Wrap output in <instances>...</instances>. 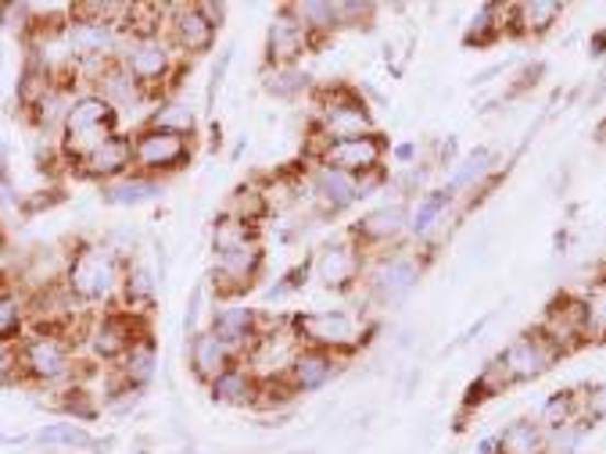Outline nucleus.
Returning <instances> with one entry per match:
<instances>
[{
    "mask_svg": "<svg viewBox=\"0 0 606 454\" xmlns=\"http://www.w3.org/2000/svg\"><path fill=\"white\" fill-rule=\"evenodd\" d=\"M126 261L130 258H123L104 240L83 243L79 251L69 254L61 286L69 291L76 305H108V300H119V291H123Z\"/></svg>",
    "mask_w": 606,
    "mask_h": 454,
    "instance_id": "obj_1",
    "label": "nucleus"
},
{
    "mask_svg": "<svg viewBox=\"0 0 606 454\" xmlns=\"http://www.w3.org/2000/svg\"><path fill=\"white\" fill-rule=\"evenodd\" d=\"M126 72L137 79V87L158 104L161 98L177 93V76H180V54L172 50L166 33H144V36H123V47H119V58Z\"/></svg>",
    "mask_w": 606,
    "mask_h": 454,
    "instance_id": "obj_2",
    "label": "nucleus"
},
{
    "mask_svg": "<svg viewBox=\"0 0 606 454\" xmlns=\"http://www.w3.org/2000/svg\"><path fill=\"white\" fill-rule=\"evenodd\" d=\"M313 144H334V140H348V136H367L373 129V115L370 104L362 101V93L356 87H319L316 90V112H313Z\"/></svg>",
    "mask_w": 606,
    "mask_h": 454,
    "instance_id": "obj_3",
    "label": "nucleus"
},
{
    "mask_svg": "<svg viewBox=\"0 0 606 454\" xmlns=\"http://www.w3.org/2000/svg\"><path fill=\"white\" fill-rule=\"evenodd\" d=\"M76 376V340L54 329H30L19 340V383L58 387Z\"/></svg>",
    "mask_w": 606,
    "mask_h": 454,
    "instance_id": "obj_4",
    "label": "nucleus"
},
{
    "mask_svg": "<svg viewBox=\"0 0 606 454\" xmlns=\"http://www.w3.org/2000/svg\"><path fill=\"white\" fill-rule=\"evenodd\" d=\"M420 280H424V258L413 254L409 247H392V251H377L367 258V272H362L359 286L367 291L370 305L395 308L416 291Z\"/></svg>",
    "mask_w": 606,
    "mask_h": 454,
    "instance_id": "obj_5",
    "label": "nucleus"
},
{
    "mask_svg": "<svg viewBox=\"0 0 606 454\" xmlns=\"http://www.w3.org/2000/svg\"><path fill=\"white\" fill-rule=\"evenodd\" d=\"M119 133V112L104 98H98L93 90L76 93V101L65 115V126L58 136L61 158L76 164L79 158H87L93 147H101L108 136Z\"/></svg>",
    "mask_w": 606,
    "mask_h": 454,
    "instance_id": "obj_6",
    "label": "nucleus"
},
{
    "mask_svg": "<svg viewBox=\"0 0 606 454\" xmlns=\"http://www.w3.org/2000/svg\"><path fill=\"white\" fill-rule=\"evenodd\" d=\"M381 183H384V172L359 179V175H348L338 169H327V164L305 161V172L299 179V194L313 204L319 215H341L352 208V204L367 201Z\"/></svg>",
    "mask_w": 606,
    "mask_h": 454,
    "instance_id": "obj_7",
    "label": "nucleus"
},
{
    "mask_svg": "<svg viewBox=\"0 0 606 454\" xmlns=\"http://www.w3.org/2000/svg\"><path fill=\"white\" fill-rule=\"evenodd\" d=\"M294 329H299L302 348H319L330 354H352L367 343L370 326L359 319L356 311L345 308H327V311H305V315H291Z\"/></svg>",
    "mask_w": 606,
    "mask_h": 454,
    "instance_id": "obj_8",
    "label": "nucleus"
},
{
    "mask_svg": "<svg viewBox=\"0 0 606 454\" xmlns=\"http://www.w3.org/2000/svg\"><path fill=\"white\" fill-rule=\"evenodd\" d=\"M133 140V172L166 179L172 172H180L194 158V136L158 129V126H141L137 133H130Z\"/></svg>",
    "mask_w": 606,
    "mask_h": 454,
    "instance_id": "obj_9",
    "label": "nucleus"
},
{
    "mask_svg": "<svg viewBox=\"0 0 606 454\" xmlns=\"http://www.w3.org/2000/svg\"><path fill=\"white\" fill-rule=\"evenodd\" d=\"M262 265H266V251H262L259 237H248L240 243L220 247V251H215V269H212L215 297H220V300L245 297L255 286V280L262 276Z\"/></svg>",
    "mask_w": 606,
    "mask_h": 454,
    "instance_id": "obj_10",
    "label": "nucleus"
},
{
    "mask_svg": "<svg viewBox=\"0 0 606 454\" xmlns=\"http://www.w3.org/2000/svg\"><path fill=\"white\" fill-rule=\"evenodd\" d=\"M302 351V340H299V329H294L291 319H266L262 333L255 337V343L245 351V362L255 376H259V383L266 379H284L288 368L294 362V354Z\"/></svg>",
    "mask_w": 606,
    "mask_h": 454,
    "instance_id": "obj_11",
    "label": "nucleus"
},
{
    "mask_svg": "<svg viewBox=\"0 0 606 454\" xmlns=\"http://www.w3.org/2000/svg\"><path fill=\"white\" fill-rule=\"evenodd\" d=\"M308 161L327 164V169H338L348 175H373L384 172V158H388V140L381 133H367V136H348V140H334V144H319L305 150Z\"/></svg>",
    "mask_w": 606,
    "mask_h": 454,
    "instance_id": "obj_12",
    "label": "nucleus"
},
{
    "mask_svg": "<svg viewBox=\"0 0 606 454\" xmlns=\"http://www.w3.org/2000/svg\"><path fill=\"white\" fill-rule=\"evenodd\" d=\"M367 251L352 240V232H345L341 240H327L313 258V276L319 286H327L334 294H352L359 291L362 272H367Z\"/></svg>",
    "mask_w": 606,
    "mask_h": 454,
    "instance_id": "obj_13",
    "label": "nucleus"
},
{
    "mask_svg": "<svg viewBox=\"0 0 606 454\" xmlns=\"http://www.w3.org/2000/svg\"><path fill=\"white\" fill-rule=\"evenodd\" d=\"M144 333H152L144 322V315H133L126 308H112V311L98 315V319L83 329V340L98 362L119 365V357H123Z\"/></svg>",
    "mask_w": 606,
    "mask_h": 454,
    "instance_id": "obj_14",
    "label": "nucleus"
},
{
    "mask_svg": "<svg viewBox=\"0 0 606 454\" xmlns=\"http://www.w3.org/2000/svg\"><path fill=\"white\" fill-rule=\"evenodd\" d=\"M560 354H571L588 343V326H585V305L582 297L574 294H560L549 300V308L542 315V322L535 326Z\"/></svg>",
    "mask_w": 606,
    "mask_h": 454,
    "instance_id": "obj_15",
    "label": "nucleus"
},
{
    "mask_svg": "<svg viewBox=\"0 0 606 454\" xmlns=\"http://www.w3.org/2000/svg\"><path fill=\"white\" fill-rule=\"evenodd\" d=\"M215 22L205 15L201 4H172L166 11V39L180 58H194V54H205L215 47Z\"/></svg>",
    "mask_w": 606,
    "mask_h": 454,
    "instance_id": "obj_16",
    "label": "nucleus"
},
{
    "mask_svg": "<svg viewBox=\"0 0 606 454\" xmlns=\"http://www.w3.org/2000/svg\"><path fill=\"white\" fill-rule=\"evenodd\" d=\"M348 232L367 254L392 251V247H402V240L409 237V212L402 204H381V208L362 215Z\"/></svg>",
    "mask_w": 606,
    "mask_h": 454,
    "instance_id": "obj_17",
    "label": "nucleus"
},
{
    "mask_svg": "<svg viewBox=\"0 0 606 454\" xmlns=\"http://www.w3.org/2000/svg\"><path fill=\"white\" fill-rule=\"evenodd\" d=\"M500 357H503L509 379H514V383H531L538 376H546L563 354L542 333H538V329H528V333H520L514 343H509V348H503Z\"/></svg>",
    "mask_w": 606,
    "mask_h": 454,
    "instance_id": "obj_18",
    "label": "nucleus"
},
{
    "mask_svg": "<svg viewBox=\"0 0 606 454\" xmlns=\"http://www.w3.org/2000/svg\"><path fill=\"white\" fill-rule=\"evenodd\" d=\"M79 179H90V183H112V179H123L126 172H133V140L130 133L119 129L115 136H108L101 147H93L87 158H79L76 164Z\"/></svg>",
    "mask_w": 606,
    "mask_h": 454,
    "instance_id": "obj_19",
    "label": "nucleus"
},
{
    "mask_svg": "<svg viewBox=\"0 0 606 454\" xmlns=\"http://www.w3.org/2000/svg\"><path fill=\"white\" fill-rule=\"evenodd\" d=\"M262 326H266V315H259L248 305H234V300H226L223 308L212 311V326L209 329L237 354V362H240L245 351L255 343V337L262 333Z\"/></svg>",
    "mask_w": 606,
    "mask_h": 454,
    "instance_id": "obj_20",
    "label": "nucleus"
},
{
    "mask_svg": "<svg viewBox=\"0 0 606 454\" xmlns=\"http://www.w3.org/2000/svg\"><path fill=\"white\" fill-rule=\"evenodd\" d=\"M305 50H313V39L284 4L266 30V65H299Z\"/></svg>",
    "mask_w": 606,
    "mask_h": 454,
    "instance_id": "obj_21",
    "label": "nucleus"
},
{
    "mask_svg": "<svg viewBox=\"0 0 606 454\" xmlns=\"http://www.w3.org/2000/svg\"><path fill=\"white\" fill-rule=\"evenodd\" d=\"M341 368V357L330 354V351H319V348H302L299 354H294V362L288 368V387L294 394H316L323 390L327 383L338 376Z\"/></svg>",
    "mask_w": 606,
    "mask_h": 454,
    "instance_id": "obj_22",
    "label": "nucleus"
},
{
    "mask_svg": "<svg viewBox=\"0 0 606 454\" xmlns=\"http://www.w3.org/2000/svg\"><path fill=\"white\" fill-rule=\"evenodd\" d=\"M234 362H237V354L226 348L212 329H198V333L187 340V365H191V373L205 383V387L220 373H226Z\"/></svg>",
    "mask_w": 606,
    "mask_h": 454,
    "instance_id": "obj_23",
    "label": "nucleus"
},
{
    "mask_svg": "<svg viewBox=\"0 0 606 454\" xmlns=\"http://www.w3.org/2000/svg\"><path fill=\"white\" fill-rule=\"evenodd\" d=\"M155 373H158V340L152 333H144L123 357H119V365H115V390H137L141 394L147 383L155 379Z\"/></svg>",
    "mask_w": 606,
    "mask_h": 454,
    "instance_id": "obj_24",
    "label": "nucleus"
},
{
    "mask_svg": "<svg viewBox=\"0 0 606 454\" xmlns=\"http://www.w3.org/2000/svg\"><path fill=\"white\" fill-rule=\"evenodd\" d=\"M90 82H93L90 90L98 93V98H104L108 104H112L115 112H119V118H123V112H130L133 104H152V98H147V93L137 87V79H133L126 68H123V61H108Z\"/></svg>",
    "mask_w": 606,
    "mask_h": 454,
    "instance_id": "obj_25",
    "label": "nucleus"
},
{
    "mask_svg": "<svg viewBox=\"0 0 606 454\" xmlns=\"http://www.w3.org/2000/svg\"><path fill=\"white\" fill-rule=\"evenodd\" d=\"M259 376L251 373L245 362H234L226 373H220L209 383V397L215 405H231V408H255L259 401Z\"/></svg>",
    "mask_w": 606,
    "mask_h": 454,
    "instance_id": "obj_26",
    "label": "nucleus"
},
{
    "mask_svg": "<svg viewBox=\"0 0 606 454\" xmlns=\"http://www.w3.org/2000/svg\"><path fill=\"white\" fill-rule=\"evenodd\" d=\"M563 15V4L557 0H524V4H509L506 11V30L514 36H546Z\"/></svg>",
    "mask_w": 606,
    "mask_h": 454,
    "instance_id": "obj_27",
    "label": "nucleus"
},
{
    "mask_svg": "<svg viewBox=\"0 0 606 454\" xmlns=\"http://www.w3.org/2000/svg\"><path fill=\"white\" fill-rule=\"evenodd\" d=\"M158 197H161V179L141 175V172H126L123 179H112V183L101 186V201L112 204V208H141V204Z\"/></svg>",
    "mask_w": 606,
    "mask_h": 454,
    "instance_id": "obj_28",
    "label": "nucleus"
},
{
    "mask_svg": "<svg viewBox=\"0 0 606 454\" xmlns=\"http://www.w3.org/2000/svg\"><path fill=\"white\" fill-rule=\"evenodd\" d=\"M155 291L158 280L152 276V269L141 265V261H126V276H123V291H119V305L133 315H144L147 308L155 305Z\"/></svg>",
    "mask_w": 606,
    "mask_h": 454,
    "instance_id": "obj_29",
    "label": "nucleus"
},
{
    "mask_svg": "<svg viewBox=\"0 0 606 454\" xmlns=\"http://www.w3.org/2000/svg\"><path fill=\"white\" fill-rule=\"evenodd\" d=\"M144 126H158V129H172V133H183V136H194L198 129V112L194 104L180 98V93H169V98H161L152 115H147Z\"/></svg>",
    "mask_w": 606,
    "mask_h": 454,
    "instance_id": "obj_30",
    "label": "nucleus"
},
{
    "mask_svg": "<svg viewBox=\"0 0 606 454\" xmlns=\"http://www.w3.org/2000/svg\"><path fill=\"white\" fill-rule=\"evenodd\" d=\"M288 11L294 15V22H299L302 30L308 33V39H313V47H319L330 33H338L334 4H327V0H305V4H302V0H294V4H288Z\"/></svg>",
    "mask_w": 606,
    "mask_h": 454,
    "instance_id": "obj_31",
    "label": "nucleus"
},
{
    "mask_svg": "<svg viewBox=\"0 0 606 454\" xmlns=\"http://www.w3.org/2000/svg\"><path fill=\"white\" fill-rule=\"evenodd\" d=\"M500 454H549V433L538 419H517L500 433Z\"/></svg>",
    "mask_w": 606,
    "mask_h": 454,
    "instance_id": "obj_32",
    "label": "nucleus"
},
{
    "mask_svg": "<svg viewBox=\"0 0 606 454\" xmlns=\"http://www.w3.org/2000/svg\"><path fill=\"white\" fill-rule=\"evenodd\" d=\"M269 212H273V208H269L266 186H259V183L237 186L234 194H231V201H226V208H223L226 218H234V223H245V226H255V229H259V223H262Z\"/></svg>",
    "mask_w": 606,
    "mask_h": 454,
    "instance_id": "obj_33",
    "label": "nucleus"
},
{
    "mask_svg": "<svg viewBox=\"0 0 606 454\" xmlns=\"http://www.w3.org/2000/svg\"><path fill=\"white\" fill-rule=\"evenodd\" d=\"M452 194L449 190H427V194L413 204L409 212V237H430V229H435L441 218L449 215L452 208Z\"/></svg>",
    "mask_w": 606,
    "mask_h": 454,
    "instance_id": "obj_34",
    "label": "nucleus"
},
{
    "mask_svg": "<svg viewBox=\"0 0 606 454\" xmlns=\"http://www.w3.org/2000/svg\"><path fill=\"white\" fill-rule=\"evenodd\" d=\"M582 419V390H557L546 397L542 411H538V425L546 433H557L563 425H571Z\"/></svg>",
    "mask_w": 606,
    "mask_h": 454,
    "instance_id": "obj_35",
    "label": "nucleus"
},
{
    "mask_svg": "<svg viewBox=\"0 0 606 454\" xmlns=\"http://www.w3.org/2000/svg\"><path fill=\"white\" fill-rule=\"evenodd\" d=\"M262 87L269 98L277 101H294L308 90V76L299 65H266L262 68Z\"/></svg>",
    "mask_w": 606,
    "mask_h": 454,
    "instance_id": "obj_36",
    "label": "nucleus"
},
{
    "mask_svg": "<svg viewBox=\"0 0 606 454\" xmlns=\"http://www.w3.org/2000/svg\"><path fill=\"white\" fill-rule=\"evenodd\" d=\"M506 11L509 8H503V4H484L478 15L470 19V30L463 36V44L467 47H492L503 33H509L506 30Z\"/></svg>",
    "mask_w": 606,
    "mask_h": 454,
    "instance_id": "obj_37",
    "label": "nucleus"
},
{
    "mask_svg": "<svg viewBox=\"0 0 606 454\" xmlns=\"http://www.w3.org/2000/svg\"><path fill=\"white\" fill-rule=\"evenodd\" d=\"M492 164H495V155L489 147H478V150H470V155L456 164V172L449 175V194H463V190H478L481 186V179L492 172Z\"/></svg>",
    "mask_w": 606,
    "mask_h": 454,
    "instance_id": "obj_38",
    "label": "nucleus"
},
{
    "mask_svg": "<svg viewBox=\"0 0 606 454\" xmlns=\"http://www.w3.org/2000/svg\"><path fill=\"white\" fill-rule=\"evenodd\" d=\"M25 326H30L25 297L11 291V286H4V291H0V340L19 343L25 337Z\"/></svg>",
    "mask_w": 606,
    "mask_h": 454,
    "instance_id": "obj_39",
    "label": "nucleus"
},
{
    "mask_svg": "<svg viewBox=\"0 0 606 454\" xmlns=\"http://www.w3.org/2000/svg\"><path fill=\"white\" fill-rule=\"evenodd\" d=\"M40 444H54V447H72V451H93L98 447V436L83 430L79 422H50L36 433Z\"/></svg>",
    "mask_w": 606,
    "mask_h": 454,
    "instance_id": "obj_40",
    "label": "nucleus"
},
{
    "mask_svg": "<svg viewBox=\"0 0 606 454\" xmlns=\"http://www.w3.org/2000/svg\"><path fill=\"white\" fill-rule=\"evenodd\" d=\"M585 305V326H588V343L606 340V280H596L582 294Z\"/></svg>",
    "mask_w": 606,
    "mask_h": 454,
    "instance_id": "obj_41",
    "label": "nucleus"
},
{
    "mask_svg": "<svg viewBox=\"0 0 606 454\" xmlns=\"http://www.w3.org/2000/svg\"><path fill=\"white\" fill-rule=\"evenodd\" d=\"M90 390L87 387H69V390H61V397L54 405H58L65 416H72V419H93L98 416V405L90 401Z\"/></svg>",
    "mask_w": 606,
    "mask_h": 454,
    "instance_id": "obj_42",
    "label": "nucleus"
},
{
    "mask_svg": "<svg viewBox=\"0 0 606 454\" xmlns=\"http://www.w3.org/2000/svg\"><path fill=\"white\" fill-rule=\"evenodd\" d=\"M582 419L588 425L606 422V383H592L582 390Z\"/></svg>",
    "mask_w": 606,
    "mask_h": 454,
    "instance_id": "obj_43",
    "label": "nucleus"
},
{
    "mask_svg": "<svg viewBox=\"0 0 606 454\" xmlns=\"http://www.w3.org/2000/svg\"><path fill=\"white\" fill-rule=\"evenodd\" d=\"M19 383V343L0 340V387Z\"/></svg>",
    "mask_w": 606,
    "mask_h": 454,
    "instance_id": "obj_44",
    "label": "nucleus"
},
{
    "mask_svg": "<svg viewBox=\"0 0 606 454\" xmlns=\"http://www.w3.org/2000/svg\"><path fill=\"white\" fill-rule=\"evenodd\" d=\"M373 15V4H348V0H341V4H334V19H338V30H345V25H362V19Z\"/></svg>",
    "mask_w": 606,
    "mask_h": 454,
    "instance_id": "obj_45",
    "label": "nucleus"
},
{
    "mask_svg": "<svg viewBox=\"0 0 606 454\" xmlns=\"http://www.w3.org/2000/svg\"><path fill=\"white\" fill-rule=\"evenodd\" d=\"M15 208H22V201L15 194V186H11L8 172H0V218H4L8 212H15Z\"/></svg>",
    "mask_w": 606,
    "mask_h": 454,
    "instance_id": "obj_46",
    "label": "nucleus"
},
{
    "mask_svg": "<svg viewBox=\"0 0 606 454\" xmlns=\"http://www.w3.org/2000/svg\"><path fill=\"white\" fill-rule=\"evenodd\" d=\"M198 311H201V286H194L191 300H187V315H183V333H187V340L198 333Z\"/></svg>",
    "mask_w": 606,
    "mask_h": 454,
    "instance_id": "obj_47",
    "label": "nucleus"
},
{
    "mask_svg": "<svg viewBox=\"0 0 606 454\" xmlns=\"http://www.w3.org/2000/svg\"><path fill=\"white\" fill-rule=\"evenodd\" d=\"M474 454H500V433L481 436L478 444H474Z\"/></svg>",
    "mask_w": 606,
    "mask_h": 454,
    "instance_id": "obj_48",
    "label": "nucleus"
},
{
    "mask_svg": "<svg viewBox=\"0 0 606 454\" xmlns=\"http://www.w3.org/2000/svg\"><path fill=\"white\" fill-rule=\"evenodd\" d=\"M201 8H205V15L215 22V30H223V19H226V8L223 4H209V0H201Z\"/></svg>",
    "mask_w": 606,
    "mask_h": 454,
    "instance_id": "obj_49",
    "label": "nucleus"
},
{
    "mask_svg": "<svg viewBox=\"0 0 606 454\" xmlns=\"http://www.w3.org/2000/svg\"><path fill=\"white\" fill-rule=\"evenodd\" d=\"M392 158H395L399 164H413V158H416V144H399V147L392 150Z\"/></svg>",
    "mask_w": 606,
    "mask_h": 454,
    "instance_id": "obj_50",
    "label": "nucleus"
},
{
    "mask_svg": "<svg viewBox=\"0 0 606 454\" xmlns=\"http://www.w3.org/2000/svg\"><path fill=\"white\" fill-rule=\"evenodd\" d=\"M606 54V33H596L592 36V58H603Z\"/></svg>",
    "mask_w": 606,
    "mask_h": 454,
    "instance_id": "obj_51",
    "label": "nucleus"
},
{
    "mask_svg": "<svg viewBox=\"0 0 606 454\" xmlns=\"http://www.w3.org/2000/svg\"><path fill=\"white\" fill-rule=\"evenodd\" d=\"M4 286H8V283H4V272H0V291H4Z\"/></svg>",
    "mask_w": 606,
    "mask_h": 454,
    "instance_id": "obj_52",
    "label": "nucleus"
},
{
    "mask_svg": "<svg viewBox=\"0 0 606 454\" xmlns=\"http://www.w3.org/2000/svg\"><path fill=\"white\" fill-rule=\"evenodd\" d=\"M194 454H209V451H194Z\"/></svg>",
    "mask_w": 606,
    "mask_h": 454,
    "instance_id": "obj_53",
    "label": "nucleus"
},
{
    "mask_svg": "<svg viewBox=\"0 0 606 454\" xmlns=\"http://www.w3.org/2000/svg\"><path fill=\"white\" fill-rule=\"evenodd\" d=\"M599 280H606V272H603V276H599Z\"/></svg>",
    "mask_w": 606,
    "mask_h": 454,
    "instance_id": "obj_54",
    "label": "nucleus"
}]
</instances>
